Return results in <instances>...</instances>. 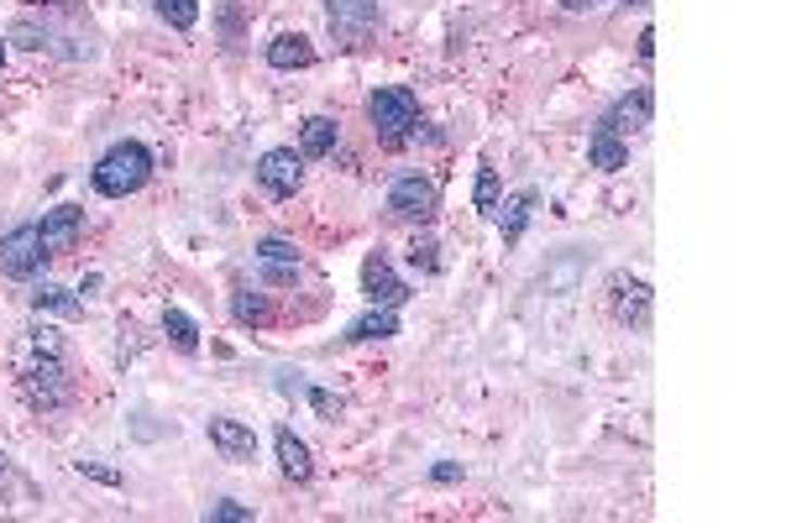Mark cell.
<instances>
[{
	"instance_id": "1",
	"label": "cell",
	"mask_w": 786,
	"mask_h": 523,
	"mask_svg": "<svg viewBox=\"0 0 786 523\" xmlns=\"http://www.w3.org/2000/svg\"><path fill=\"white\" fill-rule=\"evenodd\" d=\"M367 120H372V131H378V142L383 146H409L420 137V100H415V89L409 85H389V89H372V100H367Z\"/></svg>"
},
{
	"instance_id": "2",
	"label": "cell",
	"mask_w": 786,
	"mask_h": 523,
	"mask_svg": "<svg viewBox=\"0 0 786 523\" xmlns=\"http://www.w3.org/2000/svg\"><path fill=\"white\" fill-rule=\"evenodd\" d=\"M152 178V152L142 142H116L100 163H94V189L105 200H126Z\"/></svg>"
},
{
	"instance_id": "3",
	"label": "cell",
	"mask_w": 786,
	"mask_h": 523,
	"mask_svg": "<svg viewBox=\"0 0 786 523\" xmlns=\"http://www.w3.org/2000/svg\"><path fill=\"white\" fill-rule=\"evenodd\" d=\"M22 393H27L31 408H63L68 378H63L59 350H37L31 361H22Z\"/></svg>"
},
{
	"instance_id": "4",
	"label": "cell",
	"mask_w": 786,
	"mask_h": 523,
	"mask_svg": "<svg viewBox=\"0 0 786 523\" xmlns=\"http://www.w3.org/2000/svg\"><path fill=\"white\" fill-rule=\"evenodd\" d=\"M257 183L268 189L272 200H294L300 183H304V157L294 146H272V152H263V157H257Z\"/></svg>"
},
{
	"instance_id": "5",
	"label": "cell",
	"mask_w": 786,
	"mask_h": 523,
	"mask_svg": "<svg viewBox=\"0 0 786 523\" xmlns=\"http://www.w3.org/2000/svg\"><path fill=\"white\" fill-rule=\"evenodd\" d=\"M435 204H441V189L420 174H404V178H393L389 183V215L393 220H430Z\"/></svg>"
},
{
	"instance_id": "6",
	"label": "cell",
	"mask_w": 786,
	"mask_h": 523,
	"mask_svg": "<svg viewBox=\"0 0 786 523\" xmlns=\"http://www.w3.org/2000/svg\"><path fill=\"white\" fill-rule=\"evenodd\" d=\"M608 315L619 324H630V330H639L650 320V283L635 278V272H613L608 278Z\"/></svg>"
},
{
	"instance_id": "7",
	"label": "cell",
	"mask_w": 786,
	"mask_h": 523,
	"mask_svg": "<svg viewBox=\"0 0 786 523\" xmlns=\"http://www.w3.org/2000/svg\"><path fill=\"white\" fill-rule=\"evenodd\" d=\"M326 22L346 48H363L378 27V0H326Z\"/></svg>"
},
{
	"instance_id": "8",
	"label": "cell",
	"mask_w": 786,
	"mask_h": 523,
	"mask_svg": "<svg viewBox=\"0 0 786 523\" xmlns=\"http://www.w3.org/2000/svg\"><path fill=\"white\" fill-rule=\"evenodd\" d=\"M650 116H656V94L639 85V89H630V94L613 100V111L604 116V126L619 137V142H630V137H645V131H650Z\"/></svg>"
},
{
	"instance_id": "9",
	"label": "cell",
	"mask_w": 786,
	"mask_h": 523,
	"mask_svg": "<svg viewBox=\"0 0 786 523\" xmlns=\"http://www.w3.org/2000/svg\"><path fill=\"white\" fill-rule=\"evenodd\" d=\"M42 235H37V226H16V231L0 241V272L5 278H31L37 267H42Z\"/></svg>"
},
{
	"instance_id": "10",
	"label": "cell",
	"mask_w": 786,
	"mask_h": 523,
	"mask_svg": "<svg viewBox=\"0 0 786 523\" xmlns=\"http://www.w3.org/2000/svg\"><path fill=\"white\" fill-rule=\"evenodd\" d=\"M37 235H42V252H48V257L74 252L79 235H85V209H79V204H59V209H48L42 226H37Z\"/></svg>"
},
{
	"instance_id": "11",
	"label": "cell",
	"mask_w": 786,
	"mask_h": 523,
	"mask_svg": "<svg viewBox=\"0 0 786 523\" xmlns=\"http://www.w3.org/2000/svg\"><path fill=\"white\" fill-rule=\"evenodd\" d=\"M257 262H263V278H268L272 289H294V278H300V252H294V241H283V235L257 241Z\"/></svg>"
},
{
	"instance_id": "12",
	"label": "cell",
	"mask_w": 786,
	"mask_h": 523,
	"mask_svg": "<svg viewBox=\"0 0 786 523\" xmlns=\"http://www.w3.org/2000/svg\"><path fill=\"white\" fill-rule=\"evenodd\" d=\"M363 293L372 304H393V309L409 304V283H398V272L389 267V257H378V252L363 262Z\"/></svg>"
},
{
	"instance_id": "13",
	"label": "cell",
	"mask_w": 786,
	"mask_h": 523,
	"mask_svg": "<svg viewBox=\"0 0 786 523\" xmlns=\"http://www.w3.org/2000/svg\"><path fill=\"white\" fill-rule=\"evenodd\" d=\"M211 445L237 465H246L257 456V435H252L246 424H237V419H211Z\"/></svg>"
},
{
	"instance_id": "14",
	"label": "cell",
	"mask_w": 786,
	"mask_h": 523,
	"mask_svg": "<svg viewBox=\"0 0 786 523\" xmlns=\"http://www.w3.org/2000/svg\"><path fill=\"white\" fill-rule=\"evenodd\" d=\"M587 157H593V168H604V174H624V168H630V142H619L604 120H598L593 137H587Z\"/></svg>"
},
{
	"instance_id": "15",
	"label": "cell",
	"mask_w": 786,
	"mask_h": 523,
	"mask_svg": "<svg viewBox=\"0 0 786 523\" xmlns=\"http://www.w3.org/2000/svg\"><path fill=\"white\" fill-rule=\"evenodd\" d=\"M272 445H278V465H283V476H289V482H309V476H315L309 445H304L294 430H278V435H272Z\"/></svg>"
},
{
	"instance_id": "16",
	"label": "cell",
	"mask_w": 786,
	"mask_h": 523,
	"mask_svg": "<svg viewBox=\"0 0 786 523\" xmlns=\"http://www.w3.org/2000/svg\"><path fill=\"white\" fill-rule=\"evenodd\" d=\"M31 309H37V315H59V320H79V315H85V298H74L63 283H37V289H31Z\"/></svg>"
},
{
	"instance_id": "17",
	"label": "cell",
	"mask_w": 786,
	"mask_h": 523,
	"mask_svg": "<svg viewBox=\"0 0 786 523\" xmlns=\"http://www.w3.org/2000/svg\"><path fill=\"white\" fill-rule=\"evenodd\" d=\"M530 209H535V189H519V194H509V200H498V231H504V241L515 246L519 235H524V226H530Z\"/></svg>"
},
{
	"instance_id": "18",
	"label": "cell",
	"mask_w": 786,
	"mask_h": 523,
	"mask_svg": "<svg viewBox=\"0 0 786 523\" xmlns=\"http://www.w3.org/2000/svg\"><path fill=\"white\" fill-rule=\"evenodd\" d=\"M268 63L272 68H309L315 63V42L300 37V31H283V37L268 42Z\"/></svg>"
},
{
	"instance_id": "19",
	"label": "cell",
	"mask_w": 786,
	"mask_h": 523,
	"mask_svg": "<svg viewBox=\"0 0 786 523\" xmlns=\"http://www.w3.org/2000/svg\"><path fill=\"white\" fill-rule=\"evenodd\" d=\"M389 335H398V309L393 304H372L363 320L346 330V341H389Z\"/></svg>"
},
{
	"instance_id": "20",
	"label": "cell",
	"mask_w": 786,
	"mask_h": 523,
	"mask_svg": "<svg viewBox=\"0 0 786 523\" xmlns=\"http://www.w3.org/2000/svg\"><path fill=\"white\" fill-rule=\"evenodd\" d=\"M335 120L331 116H309L300 126V157H331L335 152Z\"/></svg>"
},
{
	"instance_id": "21",
	"label": "cell",
	"mask_w": 786,
	"mask_h": 523,
	"mask_svg": "<svg viewBox=\"0 0 786 523\" xmlns=\"http://www.w3.org/2000/svg\"><path fill=\"white\" fill-rule=\"evenodd\" d=\"M163 335L174 341V350H183V356H194L200 350V324L189 320L183 309H163Z\"/></svg>"
},
{
	"instance_id": "22",
	"label": "cell",
	"mask_w": 786,
	"mask_h": 523,
	"mask_svg": "<svg viewBox=\"0 0 786 523\" xmlns=\"http://www.w3.org/2000/svg\"><path fill=\"white\" fill-rule=\"evenodd\" d=\"M152 11H157L174 31H189L200 22V0H152Z\"/></svg>"
},
{
	"instance_id": "23",
	"label": "cell",
	"mask_w": 786,
	"mask_h": 523,
	"mask_svg": "<svg viewBox=\"0 0 786 523\" xmlns=\"http://www.w3.org/2000/svg\"><path fill=\"white\" fill-rule=\"evenodd\" d=\"M231 315H237V324H268V298L263 293H237Z\"/></svg>"
},
{
	"instance_id": "24",
	"label": "cell",
	"mask_w": 786,
	"mask_h": 523,
	"mask_svg": "<svg viewBox=\"0 0 786 523\" xmlns=\"http://www.w3.org/2000/svg\"><path fill=\"white\" fill-rule=\"evenodd\" d=\"M409 262H415L420 272H441V241H435V235H415V241H409Z\"/></svg>"
},
{
	"instance_id": "25",
	"label": "cell",
	"mask_w": 786,
	"mask_h": 523,
	"mask_svg": "<svg viewBox=\"0 0 786 523\" xmlns=\"http://www.w3.org/2000/svg\"><path fill=\"white\" fill-rule=\"evenodd\" d=\"M309 408H315L326 424H335V419L346 413V398H341V393H326V387H309Z\"/></svg>"
},
{
	"instance_id": "26",
	"label": "cell",
	"mask_w": 786,
	"mask_h": 523,
	"mask_svg": "<svg viewBox=\"0 0 786 523\" xmlns=\"http://www.w3.org/2000/svg\"><path fill=\"white\" fill-rule=\"evenodd\" d=\"M472 200H478L483 215L498 209V174H493V168H478V189H472Z\"/></svg>"
},
{
	"instance_id": "27",
	"label": "cell",
	"mask_w": 786,
	"mask_h": 523,
	"mask_svg": "<svg viewBox=\"0 0 786 523\" xmlns=\"http://www.w3.org/2000/svg\"><path fill=\"white\" fill-rule=\"evenodd\" d=\"M79 476H90V482H100V487H126V471L100 465V461H79Z\"/></svg>"
},
{
	"instance_id": "28",
	"label": "cell",
	"mask_w": 786,
	"mask_h": 523,
	"mask_svg": "<svg viewBox=\"0 0 786 523\" xmlns=\"http://www.w3.org/2000/svg\"><path fill=\"white\" fill-rule=\"evenodd\" d=\"M211 519L215 523H252V508H242V502H215Z\"/></svg>"
},
{
	"instance_id": "29",
	"label": "cell",
	"mask_w": 786,
	"mask_h": 523,
	"mask_svg": "<svg viewBox=\"0 0 786 523\" xmlns=\"http://www.w3.org/2000/svg\"><path fill=\"white\" fill-rule=\"evenodd\" d=\"M430 482L452 487V482H461V465H456V461H435V465H430Z\"/></svg>"
},
{
	"instance_id": "30",
	"label": "cell",
	"mask_w": 786,
	"mask_h": 523,
	"mask_svg": "<svg viewBox=\"0 0 786 523\" xmlns=\"http://www.w3.org/2000/svg\"><path fill=\"white\" fill-rule=\"evenodd\" d=\"M650 59H656V27L639 31V63H650Z\"/></svg>"
},
{
	"instance_id": "31",
	"label": "cell",
	"mask_w": 786,
	"mask_h": 523,
	"mask_svg": "<svg viewBox=\"0 0 786 523\" xmlns=\"http://www.w3.org/2000/svg\"><path fill=\"white\" fill-rule=\"evenodd\" d=\"M561 11H587V5H598V0H556Z\"/></svg>"
},
{
	"instance_id": "32",
	"label": "cell",
	"mask_w": 786,
	"mask_h": 523,
	"mask_svg": "<svg viewBox=\"0 0 786 523\" xmlns=\"http://www.w3.org/2000/svg\"><path fill=\"white\" fill-rule=\"evenodd\" d=\"M22 5H31V11H42V5H68V0H22Z\"/></svg>"
},
{
	"instance_id": "33",
	"label": "cell",
	"mask_w": 786,
	"mask_h": 523,
	"mask_svg": "<svg viewBox=\"0 0 786 523\" xmlns=\"http://www.w3.org/2000/svg\"><path fill=\"white\" fill-rule=\"evenodd\" d=\"M0 63H5V42H0Z\"/></svg>"
},
{
	"instance_id": "34",
	"label": "cell",
	"mask_w": 786,
	"mask_h": 523,
	"mask_svg": "<svg viewBox=\"0 0 786 523\" xmlns=\"http://www.w3.org/2000/svg\"><path fill=\"white\" fill-rule=\"evenodd\" d=\"M624 5H645V0H624Z\"/></svg>"
},
{
	"instance_id": "35",
	"label": "cell",
	"mask_w": 786,
	"mask_h": 523,
	"mask_svg": "<svg viewBox=\"0 0 786 523\" xmlns=\"http://www.w3.org/2000/svg\"><path fill=\"white\" fill-rule=\"evenodd\" d=\"M0 476H5V461H0Z\"/></svg>"
}]
</instances>
